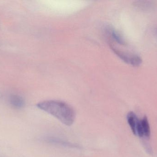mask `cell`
Returning a JSON list of instances; mask_svg holds the SVG:
<instances>
[{
    "label": "cell",
    "mask_w": 157,
    "mask_h": 157,
    "mask_svg": "<svg viewBox=\"0 0 157 157\" xmlns=\"http://www.w3.org/2000/svg\"><path fill=\"white\" fill-rule=\"evenodd\" d=\"M36 106L67 126L71 125L75 120V111L70 105L65 102L59 100H45L38 103Z\"/></svg>",
    "instance_id": "obj_1"
},
{
    "label": "cell",
    "mask_w": 157,
    "mask_h": 157,
    "mask_svg": "<svg viewBox=\"0 0 157 157\" xmlns=\"http://www.w3.org/2000/svg\"><path fill=\"white\" fill-rule=\"evenodd\" d=\"M111 48L114 52L121 59L127 63L130 64L135 65V66L140 65L142 63V60L139 56L131 55L129 53H126L117 49L115 48H113V47H112Z\"/></svg>",
    "instance_id": "obj_2"
},
{
    "label": "cell",
    "mask_w": 157,
    "mask_h": 157,
    "mask_svg": "<svg viewBox=\"0 0 157 157\" xmlns=\"http://www.w3.org/2000/svg\"><path fill=\"white\" fill-rule=\"evenodd\" d=\"M127 121L131 127L133 133L135 135H136V125H137L138 118L133 112H129L127 116Z\"/></svg>",
    "instance_id": "obj_3"
},
{
    "label": "cell",
    "mask_w": 157,
    "mask_h": 157,
    "mask_svg": "<svg viewBox=\"0 0 157 157\" xmlns=\"http://www.w3.org/2000/svg\"><path fill=\"white\" fill-rule=\"evenodd\" d=\"M10 103L16 108H21L25 106V101L23 98L17 95H13L10 97Z\"/></svg>",
    "instance_id": "obj_4"
},
{
    "label": "cell",
    "mask_w": 157,
    "mask_h": 157,
    "mask_svg": "<svg viewBox=\"0 0 157 157\" xmlns=\"http://www.w3.org/2000/svg\"><path fill=\"white\" fill-rule=\"evenodd\" d=\"M107 32L109 34L110 37L116 42L122 45L124 44V42L123 39L121 35L115 29L109 27L107 29Z\"/></svg>",
    "instance_id": "obj_5"
},
{
    "label": "cell",
    "mask_w": 157,
    "mask_h": 157,
    "mask_svg": "<svg viewBox=\"0 0 157 157\" xmlns=\"http://www.w3.org/2000/svg\"><path fill=\"white\" fill-rule=\"evenodd\" d=\"M141 122L144 131V135L146 137H149L151 134V131L147 118L146 117H144L142 120H141Z\"/></svg>",
    "instance_id": "obj_6"
},
{
    "label": "cell",
    "mask_w": 157,
    "mask_h": 157,
    "mask_svg": "<svg viewBox=\"0 0 157 157\" xmlns=\"http://www.w3.org/2000/svg\"><path fill=\"white\" fill-rule=\"evenodd\" d=\"M136 135L139 137H142L144 136V131L141 124V120L138 119L136 125Z\"/></svg>",
    "instance_id": "obj_7"
}]
</instances>
